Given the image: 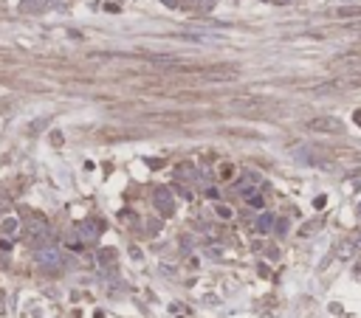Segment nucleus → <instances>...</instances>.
<instances>
[{"label": "nucleus", "mask_w": 361, "mask_h": 318, "mask_svg": "<svg viewBox=\"0 0 361 318\" xmlns=\"http://www.w3.org/2000/svg\"><path fill=\"white\" fill-rule=\"evenodd\" d=\"M271 228H274V217L271 214H260V217H257V231H271Z\"/></svg>", "instance_id": "nucleus-7"}, {"label": "nucleus", "mask_w": 361, "mask_h": 318, "mask_svg": "<svg viewBox=\"0 0 361 318\" xmlns=\"http://www.w3.org/2000/svg\"><path fill=\"white\" fill-rule=\"evenodd\" d=\"M110 259H116V251L113 248H102V251H99V262H110Z\"/></svg>", "instance_id": "nucleus-9"}, {"label": "nucleus", "mask_w": 361, "mask_h": 318, "mask_svg": "<svg viewBox=\"0 0 361 318\" xmlns=\"http://www.w3.org/2000/svg\"><path fill=\"white\" fill-rule=\"evenodd\" d=\"M356 121H359V124H361V113H359V116H356Z\"/></svg>", "instance_id": "nucleus-15"}, {"label": "nucleus", "mask_w": 361, "mask_h": 318, "mask_svg": "<svg viewBox=\"0 0 361 318\" xmlns=\"http://www.w3.org/2000/svg\"><path fill=\"white\" fill-rule=\"evenodd\" d=\"M231 172H234V166H220V178H231Z\"/></svg>", "instance_id": "nucleus-12"}, {"label": "nucleus", "mask_w": 361, "mask_h": 318, "mask_svg": "<svg viewBox=\"0 0 361 318\" xmlns=\"http://www.w3.org/2000/svg\"><path fill=\"white\" fill-rule=\"evenodd\" d=\"M308 129H313V132H342V121L333 119V116H319V119L308 121Z\"/></svg>", "instance_id": "nucleus-3"}, {"label": "nucleus", "mask_w": 361, "mask_h": 318, "mask_svg": "<svg viewBox=\"0 0 361 318\" xmlns=\"http://www.w3.org/2000/svg\"><path fill=\"white\" fill-rule=\"evenodd\" d=\"M23 237H26V242H31V245H43V242L48 240V223H45V220H40V217L28 220Z\"/></svg>", "instance_id": "nucleus-1"}, {"label": "nucleus", "mask_w": 361, "mask_h": 318, "mask_svg": "<svg viewBox=\"0 0 361 318\" xmlns=\"http://www.w3.org/2000/svg\"><path fill=\"white\" fill-rule=\"evenodd\" d=\"M155 208L161 211V217H172L175 206H172V197H169L167 189H158V191H155Z\"/></svg>", "instance_id": "nucleus-4"}, {"label": "nucleus", "mask_w": 361, "mask_h": 318, "mask_svg": "<svg viewBox=\"0 0 361 318\" xmlns=\"http://www.w3.org/2000/svg\"><path fill=\"white\" fill-rule=\"evenodd\" d=\"M0 313H3V293H0Z\"/></svg>", "instance_id": "nucleus-14"}, {"label": "nucleus", "mask_w": 361, "mask_h": 318, "mask_svg": "<svg viewBox=\"0 0 361 318\" xmlns=\"http://www.w3.org/2000/svg\"><path fill=\"white\" fill-rule=\"evenodd\" d=\"M99 231H102V225H99V223H90V220L79 225V237H82V242H93V240L99 237Z\"/></svg>", "instance_id": "nucleus-5"}, {"label": "nucleus", "mask_w": 361, "mask_h": 318, "mask_svg": "<svg viewBox=\"0 0 361 318\" xmlns=\"http://www.w3.org/2000/svg\"><path fill=\"white\" fill-rule=\"evenodd\" d=\"M339 14L342 17H361V9H342Z\"/></svg>", "instance_id": "nucleus-11"}, {"label": "nucleus", "mask_w": 361, "mask_h": 318, "mask_svg": "<svg viewBox=\"0 0 361 318\" xmlns=\"http://www.w3.org/2000/svg\"><path fill=\"white\" fill-rule=\"evenodd\" d=\"M20 228V223H17V217H6V220H3V223H0V234H6V237H9V234H14Z\"/></svg>", "instance_id": "nucleus-6"}, {"label": "nucleus", "mask_w": 361, "mask_h": 318, "mask_svg": "<svg viewBox=\"0 0 361 318\" xmlns=\"http://www.w3.org/2000/svg\"><path fill=\"white\" fill-rule=\"evenodd\" d=\"M215 214L223 217V220H231V208H229V206H220V203H217V206H215Z\"/></svg>", "instance_id": "nucleus-8"}, {"label": "nucleus", "mask_w": 361, "mask_h": 318, "mask_svg": "<svg viewBox=\"0 0 361 318\" xmlns=\"http://www.w3.org/2000/svg\"><path fill=\"white\" fill-rule=\"evenodd\" d=\"M248 203H251L254 208H263V206H265V200L260 197V194H251V197H248Z\"/></svg>", "instance_id": "nucleus-10"}, {"label": "nucleus", "mask_w": 361, "mask_h": 318, "mask_svg": "<svg viewBox=\"0 0 361 318\" xmlns=\"http://www.w3.org/2000/svg\"><path fill=\"white\" fill-rule=\"evenodd\" d=\"M37 265L43 267V270H57L62 265V254L60 248H54V245H45V248L37 251Z\"/></svg>", "instance_id": "nucleus-2"}, {"label": "nucleus", "mask_w": 361, "mask_h": 318, "mask_svg": "<svg viewBox=\"0 0 361 318\" xmlns=\"http://www.w3.org/2000/svg\"><path fill=\"white\" fill-rule=\"evenodd\" d=\"M164 3H167V6H175V0H164Z\"/></svg>", "instance_id": "nucleus-13"}]
</instances>
